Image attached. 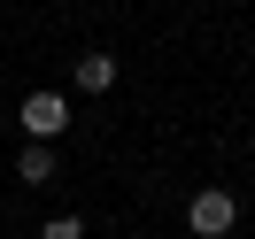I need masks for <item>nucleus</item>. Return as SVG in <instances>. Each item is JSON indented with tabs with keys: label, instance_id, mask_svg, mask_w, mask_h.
Instances as JSON below:
<instances>
[{
	"label": "nucleus",
	"instance_id": "nucleus-1",
	"mask_svg": "<svg viewBox=\"0 0 255 239\" xmlns=\"http://www.w3.org/2000/svg\"><path fill=\"white\" fill-rule=\"evenodd\" d=\"M186 224H193V239H224L240 224V193H224V185H201L186 201Z\"/></svg>",
	"mask_w": 255,
	"mask_h": 239
},
{
	"label": "nucleus",
	"instance_id": "nucleus-2",
	"mask_svg": "<svg viewBox=\"0 0 255 239\" xmlns=\"http://www.w3.org/2000/svg\"><path fill=\"white\" fill-rule=\"evenodd\" d=\"M16 124L31 131L39 147H54V139H62V131H70V100H62V93H23V108H16Z\"/></svg>",
	"mask_w": 255,
	"mask_h": 239
},
{
	"label": "nucleus",
	"instance_id": "nucleus-3",
	"mask_svg": "<svg viewBox=\"0 0 255 239\" xmlns=\"http://www.w3.org/2000/svg\"><path fill=\"white\" fill-rule=\"evenodd\" d=\"M70 78H78V93H109V85H116V62H109V54H78Z\"/></svg>",
	"mask_w": 255,
	"mask_h": 239
},
{
	"label": "nucleus",
	"instance_id": "nucleus-4",
	"mask_svg": "<svg viewBox=\"0 0 255 239\" xmlns=\"http://www.w3.org/2000/svg\"><path fill=\"white\" fill-rule=\"evenodd\" d=\"M16 177H23V185H47V177H54V147H23V155H16Z\"/></svg>",
	"mask_w": 255,
	"mask_h": 239
},
{
	"label": "nucleus",
	"instance_id": "nucleus-5",
	"mask_svg": "<svg viewBox=\"0 0 255 239\" xmlns=\"http://www.w3.org/2000/svg\"><path fill=\"white\" fill-rule=\"evenodd\" d=\"M39 239H85V224H78V216H47V232H39Z\"/></svg>",
	"mask_w": 255,
	"mask_h": 239
}]
</instances>
